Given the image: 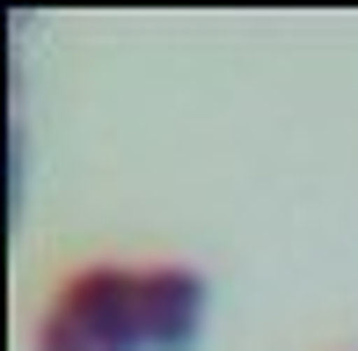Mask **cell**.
I'll return each mask as SVG.
<instances>
[{"label":"cell","mask_w":358,"mask_h":351,"mask_svg":"<svg viewBox=\"0 0 358 351\" xmlns=\"http://www.w3.org/2000/svg\"><path fill=\"white\" fill-rule=\"evenodd\" d=\"M205 271L190 264H88L59 285L52 315L88 351H190L205 329Z\"/></svg>","instance_id":"6da1fadb"},{"label":"cell","mask_w":358,"mask_h":351,"mask_svg":"<svg viewBox=\"0 0 358 351\" xmlns=\"http://www.w3.org/2000/svg\"><path fill=\"white\" fill-rule=\"evenodd\" d=\"M37 344H44V351H88V344H73V337H66L59 322H44V337H37Z\"/></svg>","instance_id":"7a4b0ae2"}]
</instances>
